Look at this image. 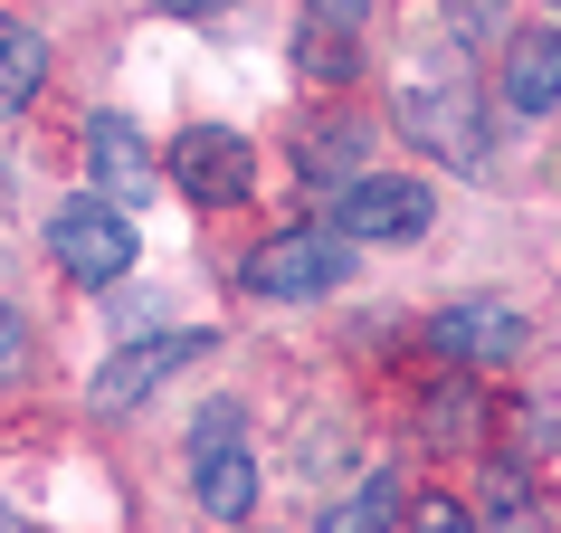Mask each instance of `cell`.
<instances>
[{
    "instance_id": "11",
    "label": "cell",
    "mask_w": 561,
    "mask_h": 533,
    "mask_svg": "<svg viewBox=\"0 0 561 533\" xmlns=\"http://www.w3.org/2000/svg\"><path fill=\"white\" fill-rule=\"evenodd\" d=\"M191 486L219 524H248V504H257V457L248 447H219V457H191Z\"/></svg>"
},
{
    "instance_id": "4",
    "label": "cell",
    "mask_w": 561,
    "mask_h": 533,
    "mask_svg": "<svg viewBox=\"0 0 561 533\" xmlns=\"http://www.w3.org/2000/svg\"><path fill=\"white\" fill-rule=\"evenodd\" d=\"M524 343H533V325L504 296H467V305H438L428 315V353H447L457 372H504Z\"/></svg>"
},
{
    "instance_id": "8",
    "label": "cell",
    "mask_w": 561,
    "mask_h": 533,
    "mask_svg": "<svg viewBox=\"0 0 561 533\" xmlns=\"http://www.w3.org/2000/svg\"><path fill=\"white\" fill-rule=\"evenodd\" d=\"M561 105V30L504 38V115H552Z\"/></svg>"
},
{
    "instance_id": "9",
    "label": "cell",
    "mask_w": 561,
    "mask_h": 533,
    "mask_svg": "<svg viewBox=\"0 0 561 533\" xmlns=\"http://www.w3.org/2000/svg\"><path fill=\"white\" fill-rule=\"evenodd\" d=\"M87 162H95V191H124V201L152 191V152L124 115H87Z\"/></svg>"
},
{
    "instance_id": "16",
    "label": "cell",
    "mask_w": 561,
    "mask_h": 533,
    "mask_svg": "<svg viewBox=\"0 0 561 533\" xmlns=\"http://www.w3.org/2000/svg\"><path fill=\"white\" fill-rule=\"evenodd\" d=\"M296 58H305V77H314V87H343V77H353V58H362V48H353V38H343V30H333V20H314V30H305V48H296Z\"/></svg>"
},
{
    "instance_id": "21",
    "label": "cell",
    "mask_w": 561,
    "mask_h": 533,
    "mask_svg": "<svg viewBox=\"0 0 561 533\" xmlns=\"http://www.w3.org/2000/svg\"><path fill=\"white\" fill-rule=\"evenodd\" d=\"M0 372H20V315L0 305Z\"/></svg>"
},
{
    "instance_id": "3",
    "label": "cell",
    "mask_w": 561,
    "mask_h": 533,
    "mask_svg": "<svg viewBox=\"0 0 561 533\" xmlns=\"http://www.w3.org/2000/svg\"><path fill=\"white\" fill-rule=\"evenodd\" d=\"M400 124H410L419 144H438L447 162H476L485 152V124H476V95L457 67H410L400 77Z\"/></svg>"
},
{
    "instance_id": "10",
    "label": "cell",
    "mask_w": 561,
    "mask_h": 533,
    "mask_svg": "<svg viewBox=\"0 0 561 533\" xmlns=\"http://www.w3.org/2000/svg\"><path fill=\"white\" fill-rule=\"evenodd\" d=\"M485 524H495V533H552L561 514L542 504V486H533L514 457H495V467H485Z\"/></svg>"
},
{
    "instance_id": "6",
    "label": "cell",
    "mask_w": 561,
    "mask_h": 533,
    "mask_svg": "<svg viewBox=\"0 0 561 533\" xmlns=\"http://www.w3.org/2000/svg\"><path fill=\"white\" fill-rule=\"evenodd\" d=\"M428 209H438L428 181L371 172V181H343V191H333V229H343V238H419V229H428Z\"/></svg>"
},
{
    "instance_id": "15",
    "label": "cell",
    "mask_w": 561,
    "mask_h": 533,
    "mask_svg": "<svg viewBox=\"0 0 561 533\" xmlns=\"http://www.w3.org/2000/svg\"><path fill=\"white\" fill-rule=\"evenodd\" d=\"M390 514H400V476H371L353 504H333L324 533H390Z\"/></svg>"
},
{
    "instance_id": "13",
    "label": "cell",
    "mask_w": 561,
    "mask_h": 533,
    "mask_svg": "<svg viewBox=\"0 0 561 533\" xmlns=\"http://www.w3.org/2000/svg\"><path fill=\"white\" fill-rule=\"evenodd\" d=\"M419 439L428 447H476L485 439V390L476 382H438L428 400H419Z\"/></svg>"
},
{
    "instance_id": "7",
    "label": "cell",
    "mask_w": 561,
    "mask_h": 533,
    "mask_svg": "<svg viewBox=\"0 0 561 533\" xmlns=\"http://www.w3.org/2000/svg\"><path fill=\"white\" fill-rule=\"evenodd\" d=\"M201 353H209V333H152V343H124V353L87 382V410H95V419H124L144 390H162L181 362H201Z\"/></svg>"
},
{
    "instance_id": "5",
    "label": "cell",
    "mask_w": 561,
    "mask_h": 533,
    "mask_svg": "<svg viewBox=\"0 0 561 533\" xmlns=\"http://www.w3.org/2000/svg\"><path fill=\"white\" fill-rule=\"evenodd\" d=\"M172 181L191 191V201H209V209H238L248 191H257V152L238 144L229 124H191L172 144Z\"/></svg>"
},
{
    "instance_id": "19",
    "label": "cell",
    "mask_w": 561,
    "mask_h": 533,
    "mask_svg": "<svg viewBox=\"0 0 561 533\" xmlns=\"http://www.w3.org/2000/svg\"><path fill=\"white\" fill-rule=\"evenodd\" d=\"M447 20H457V38H495L504 30V0H447Z\"/></svg>"
},
{
    "instance_id": "2",
    "label": "cell",
    "mask_w": 561,
    "mask_h": 533,
    "mask_svg": "<svg viewBox=\"0 0 561 533\" xmlns=\"http://www.w3.org/2000/svg\"><path fill=\"white\" fill-rule=\"evenodd\" d=\"M48 258L77 286H115L124 266H134V219H124V201H67L48 219Z\"/></svg>"
},
{
    "instance_id": "1",
    "label": "cell",
    "mask_w": 561,
    "mask_h": 533,
    "mask_svg": "<svg viewBox=\"0 0 561 533\" xmlns=\"http://www.w3.org/2000/svg\"><path fill=\"white\" fill-rule=\"evenodd\" d=\"M343 266H353V238L343 229H286V238H266L238 276L266 305H305V296H324V286H343Z\"/></svg>"
},
{
    "instance_id": "17",
    "label": "cell",
    "mask_w": 561,
    "mask_h": 533,
    "mask_svg": "<svg viewBox=\"0 0 561 533\" xmlns=\"http://www.w3.org/2000/svg\"><path fill=\"white\" fill-rule=\"evenodd\" d=\"M238 419H248L238 400H209L201 429H191V457H219V447H238Z\"/></svg>"
},
{
    "instance_id": "14",
    "label": "cell",
    "mask_w": 561,
    "mask_h": 533,
    "mask_svg": "<svg viewBox=\"0 0 561 533\" xmlns=\"http://www.w3.org/2000/svg\"><path fill=\"white\" fill-rule=\"evenodd\" d=\"M353 162H362V124H324V134H305V181H353Z\"/></svg>"
},
{
    "instance_id": "20",
    "label": "cell",
    "mask_w": 561,
    "mask_h": 533,
    "mask_svg": "<svg viewBox=\"0 0 561 533\" xmlns=\"http://www.w3.org/2000/svg\"><path fill=\"white\" fill-rule=\"evenodd\" d=\"M362 10L371 0H314V20H333V30H362Z\"/></svg>"
},
{
    "instance_id": "22",
    "label": "cell",
    "mask_w": 561,
    "mask_h": 533,
    "mask_svg": "<svg viewBox=\"0 0 561 533\" xmlns=\"http://www.w3.org/2000/svg\"><path fill=\"white\" fill-rule=\"evenodd\" d=\"M162 10H229V0H162Z\"/></svg>"
},
{
    "instance_id": "12",
    "label": "cell",
    "mask_w": 561,
    "mask_h": 533,
    "mask_svg": "<svg viewBox=\"0 0 561 533\" xmlns=\"http://www.w3.org/2000/svg\"><path fill=\"white\" fill-rule=\"evenodd\" d=\"M38 87H48V38H38L30 20L0 10V115H20Z\"/></svg>"
},
{
    "instance_id": "18",
    "label": "cell",
    "mask_w": 561,
    "mask_h": 533,
    "mask_svg": "<svg viewBox=\"0 0 561 533\" xmlns=\"http://www.w3.org/2000/svg\"><path fill=\"white\" fill-rule=\"evenodd\" d=\"M410 524H419V533H476V514H467L457 496H419V514H410Z\"/></svg>"
}]
</instances>
